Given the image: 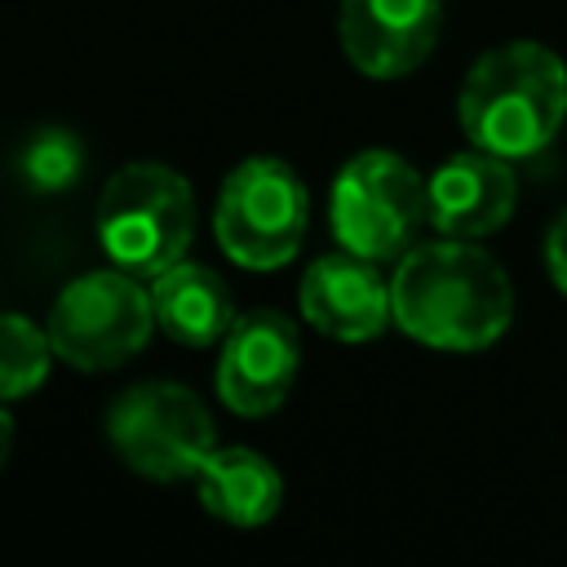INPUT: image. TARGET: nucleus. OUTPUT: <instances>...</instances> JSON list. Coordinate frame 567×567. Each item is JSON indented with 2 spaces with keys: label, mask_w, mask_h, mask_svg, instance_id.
I'll return each instance as SVG.
<instances>
[{
  "label": "nucleus",
  "mask_w": 567,
  "mask_h": 567,
  "mask_svg": "<svg viewBox=\"0 0 567 567\" xmlns=\"http://www.w3.org/2000/svg\"><path fill=\"white\" fill-rule=\"evenodd\" d=\"M394 323L447 354H474L487 350L514 319V288L505 266L474 248V239H434L412 244L394 261L390 279Z\"/></svg>",
  "instance_id": "obj_1"
},
{
  "label": "nucleus",
  "mask_w": 567,
  "mask_h": 567,
  "mask_svg": "<svg viewBox=\"0 0 567 567\" xmlns=\"http://www.w3.org/2000/svg\"><path fill=\"white\" fill-rule=\"evenodd\" d=\"M456 120L492 155L527 159L545 151L567 120V62L536 40L487 49L456 93Z\"/></svg>",
  "instance_id": "obj_2"
},
{
  "label": "nucleus",
  "mask_w": 567,
  "mask_h": 567,
  "mask_svg": "<svg viewBox=\"0 0 567 567\" xmlns=\"http://www.w3.org/2000/svg\"><path fill=\"white\" fill-rule=\"evenodd\" d=\"M195 235L190 182L168 164H124L106 177L97 199V244L111 266L155 279L186 257Z\"/></svg>",
  "instance_id": "obj_3"
},
{
  "label": "nucleus",
  "mask_w": 567,
  "mask_h": 567,
  "mask_svg": "<svg viewBox=\"0 0 567 567\" xmlns=\"http://www.w3.org/2000/svg\"><path fill=\"white\" fill-rule=\"evenodd\" d=\"M328 217L341 248L368 261H399L430 221V182L394 151H359L332 177Z\"/></svg>",
  "instance_id": "obj_4"
},
{
  "label": "nucleus",
  "mask_w": 567,
  "mask_h": 567,
  "mask_svg": "<svg viewBox=\"0 0 567 567\" xmlns=\"http://www.w3.org/2000/svg\"><path fill=\"white\" fill-rule=\"evenodd\" d=\"M310 221V195L292 164L252 155L235 164L217 190L213 235L221 252L244 270H279L297 257Z\"/></svg>",
  "instance_id": "obj_5"
},
{
  "label": "nucleus",
  "mask_w": 567,
  "mask_h": 567,
  "mask_svg": "<svg viewBox=\"0 0 567 567\" xmlns=\"http://www.w3.org/2000/svg\"><path fill=\"white\" fill-rule=\"evenodd\" d=\"M151 328H159L151 288L120 266L71 279L49 310V341L80 372L120 368L146 346Z\"/></svg>",
  "instance_id": "obj_6"
},
{
  "label": "nucleus",
  "mask_w": 567,
  "mask_h": 567,
  "mask_svg": "<svg viewBox=\"0 0 567 567\" xmlns=\"http://www.w3.org/2000/svg\"><path fill=\"white\" fill-rule=\"evenodd\" d=\"M106 439L133 474L155 483L195 478V470L217 447L208 408L173 381H146L124 390L106 412Z\"/></svg>",
  "instance_id": "obj_7"
},
{
  "label": "nucleus",
  "mask_w": 567,
  "mask_h": 567,
  "mask_svg": "<svg viewBox=\"0 0 567 567\" xmlns=\"http://www.w3.org/2000/svg\"><path fill=\"white\" fill-rule=\"evenodd\" d=\"M301 368L297 323L279 310H248L221 341L217 354V399L235 416H270L284 408Z\"/></svg>",
  "instance_id": "obj_8"
},
{
  "label": "nucleus",
  "mask_w": 567,
  "mask_h": 567,
  "mask_svg": "<svg viewBox=\"0 0 567 567\" xmlns=\"http://www.w3.org/2000/svg\"><path fill=\"white\" fill-rule=\"evenodd\" d=\"M443 27V0H341V49L368 80L412 75Z\"/></svg>",
  "instance_id": "obj_9"
},
{
  "label": "nucleus",
  "mask_w": 567,
  "mask_h": 567,
  "mask_svg": "<svg viewBox=\"0 0 567 567\" xmlns=\"http://www.w3.org/2000/svg\"><path fill=\"white\" fill-rule=\"evenodd\" d=\"M381 261H368L350 248L323 252L310 261L301 279V319L319 328L332 341H372L394 323V301L390 284L377 270Z\"/></svg>",
  "instance_id": "obj_10"
},
{
  "label": "nucleus",
  "mask_w": 567,
  "mask_h": 567,
  "mask_svg": "<svg viewBox=\"0 0 567 567\" xmlns=\"http://www.w3.org/2000/svg\"><path fill=\"white\" fill-rule=\"evenodd\" d=\"M518 177L505 155L483 146L456 151L430 173V226L452 239H483L514 213Z\"/></svg>",
  "instance_id": "obj_11"
},
{
  "label": "nucleus",
  "mask_w": 567,
  "mask_h": 567,
  "mask_svg": "<svg viewBox=\"0 0 567 567\" xmlns=\"http://www.w3.org/2000/svg\"><path fill=\"white\" fill-rule=\"evenodd\" d=\"M151 301H155L159 332L190 350H208L213 341H226V332L239 319L221 275L186 257L151 279Z\"/></svg>",
  "instance_id": "obj_12"
},
{
  "label": "nucleus",
  "mask_w": 567,
  "mask_h": 567,
  "mask_svg": "<svg viewBox=\"0 0 567 567\" xmlns=\"http://www.w3.org/2000/svg\"><path fill=\"white\" fill-rule=\"evenodd\" d=\"M199 505L230 527H266L284 505L279 470L252 447H213L195 470Z\"/></svg>",
  "instance_id": "obj_13"
},
{
  "label": "nucleus",
  "mask_w": 567,
  "mask_h": 567,
  "mask_svg": "<svg viewBox=\"0 0 567 567\" xmlns=\"http://www.w3.org/2000/svg\"><path fill=\"white\" fill-rule=\"evenodd\" d=\"M53 359H58V350L49 341V328H35L27 315H4V328H0V394H4V403L40 390Z\"/></svg>",
  "instance_id": "obj_14"
},
{
  "label": "nucleus",
  "mask_w": 567,
  "mask_h": 567,
  "mask_svg": "<svg viewBox=\"0 0 567 567\" xmlns=\"http://www.w3.org/2000/svg\"><path fill=\"white\" fill-rule=\"evenodd\" d=\"M84 173V146L66 128H35L18 155V177L35 195H58Z\"/></svg>",
  "instance_id": "obj_15"
},
{
  "label": "nucleus",
  "mask_w": 567,
  "mask_h": 567,
  "mask_svg": "<svg viewBox=\"0 0 567 567\" xmlns=\"http://www.w3.org/2000/svg\"><path fill=\"white\" fill-rule=\"evenodd\" d=\"M545 270H549L554 288L567 297V208L554 217V226L545 235Z\"/></svg>",
  "instance_id": "obj_16"
}]
</instances>
